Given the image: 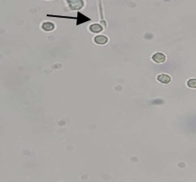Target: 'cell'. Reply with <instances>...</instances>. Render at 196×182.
<instances>
[{"instance_id": "8992f818", "label": "cell", "mask_w": 196, "mask_h": 182, "mask_svg": "<svg viewBox=\"0 0 196 182\" xmlns=\"http://www.w3.org/2000/svg\"><path fill=\"white\" fill-rule=\"evenodd\" d=\"M54 27H55V26H54V24H53L52 22H44V23L42 25V28H43L44 31H47L54 30Z\"/></svg>"}, {"instance_id": "277c9868", "label": "cell", "mask_w": 196, "mask_h": 182, "mask_svg": "<svg viewBox=\"0 0 196 182\" xmlns=\"http://www.w3.org/2000/svg\"><path fill=\"white\" fill-rule=\"evenodd\" d=\"M157 80L163 84H167L171 81V77L167 74H160L157 77Z\"/></svg>"}, {"instance_id": "ba28073f", "label": "cell", "mask_w": 196, "mask_h": 182, "mask_svg": "<svg viewBox=\"0 0 196 182\" xmlns=\"http://www.w3.org/2000/svg\"><path fill=\"white\" fill-rule=\"evenodd\" d=\"M188 86L191 88H196V80L195 79H189L188 83H187Z\"/></svg>"}, {"instance_id": "5b68a950", "label": "cell", "mask_w": 196, "mask_h": 182, "mask_svg": "<svg viewBox=\"0 0 196 182\" xmlns=\"http://www.w3.org/2000/svg\"><path fill=\"white\" fill-rule=\"evenodd\" d=\"M108 41H109V39L107 37L104 36V35H99L94 38V42L98 44H107Z\"/></svg>"}, {"instance_id": "6da1fadb", "label": "cell", "mask_w": 196, "mask_h": 182, "mask_svg": "<svg viewBox=\"0 0 196 182\" xmlns=\"http://www.w3.org/2000/svg\"><path fill=\"white\" fill-rule=\"evenodd\" d=\"M48 16H51V17H58V18H68V19H75L76 20V26L80 25V24H82L84 22H87V21H89L90 19L89 17H87L86 15H82L81 13H77V16L76 17H70V16H61V15H48Z\"/></svg>"}, {"instance_id": "3957f363", "label": "cell", "mask_w": 196, "mask_h": 182, "mask_svg": "<svg viewBox=\"0 0 196 182\" xmlns=\"http://www.w3.org/2000/svg\"><path fill=\"white\" fill-rule=\"evenodd\" d=\"M166 56H165L163 53H160V52H158V53H155V55H153L152 56V60L153 61H155V63H163L166 61Z\"/></svg>"}, {"instance_id": "7a4b0ae2", "label": "cell", "mask_w": 196, "mask_h": 182, "mask_svg": "<svg viewBox=\"0 0 196 182\" xmlns=\"http://www.w3.org/2000/svg\"><path fill=\"white\" fill-rule=\"evenodd\" d=\"M71 10H80L83 7V0H67Z\"/></svg>"}, {"instance_id": "52a82bcc", "label": "cell", "mask_w": 196, "mask_h": 182, "mask_svg": "<svg viewBox=\"0 0 196 182\" xmlns=\"http://www.w3.org/2000/svg\"><path fill=\"white\" fill-rule=\"evenodd\" d=\"M89 29H90V31H92V32H94V33H99V32H100L103 30V27L100 25H99V24H93V25L90 26Z\"/></svg>"}]
</instances>
